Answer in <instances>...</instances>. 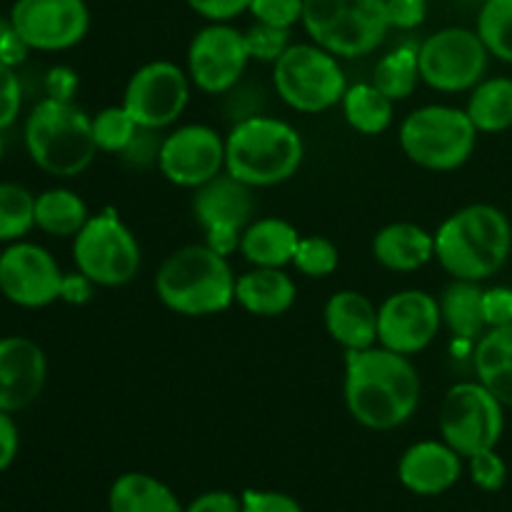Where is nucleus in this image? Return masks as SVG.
<instances>
[{
	"mask_svg": "<svg viewBox=\"0 0 512 512\" xmlns=\"http://www.w3.org/2000/svg\"><path fill=\"white\" fill-rule=\"evenodd\" d=\"M190 100V75L170 60H153L130 75L123 108L140 128L163 130L183 115Z\"/></svg>",
	"mask_w": 512,
	"mask_h": 512,
	"instance_id": "ddd939ff",
	"label": "nucleus"
},
{
	"mask_svg": "<svg viewBox=\"0 0 512 512\" xmlns=\"http://www.w3.org/2000/svg\"><path fill=\"white\" fill-rule=\"evenodd\" d=\"M438 428L445 443L468 460L498 448L505 430V405L480 380L458 383L445 393Z\"/></svg>",
	"mask_w": 512,
	"mask_h": 512,
	"instance_id": "1a4fd4ad",
	"label": "nucleus"
},
{
	"mask_svg": "<svg viewBox=\"0 0 512 512\" xmlns=\"http://www.w3.org/2000/svg\"><path fill=\"white\" fill-rule=\"evenodd\" d=\"M243 512H305L303 505L278 490H243Z\"/></svg>",
	"mask_w": 512,
	"mask_h": 512,
	"instance_id": "ea45409f",
	"label": "nucleus"
},
{
	"mask_svg": "<svg viewBox=\"0 0 512 512\" xmlns=\"http://www.w3.org/2000/svg\"><path fill=\"white\" fill-rule=\"evenodd\" d=\"M0 253H3V248H0Z\"/></svg>",
	"mask_w": 512,
	"mask_h": 512,
	"instance_id": "864d4df0",
	"label": "nucleus"
},
{
	"mask_svg": "<svg viewBox=\"0 0 512 512\" xmlns=\"http://www.w3.org/2000/svg\"><path fill=\"white\" fill-rule=\"evenodd\" d=\"M108 512H185L178 495L148 473H125L110 485Z\"/></svg>",
	"mask_w": 512,
	"mask_h": 512,
	"instance_id": "a878e982",
	"label": "nucleus"
},
{
	"mask_svg": "<svg viewBox=\"0 0 512 512\" xmlns=\"http://www.w3.org/2000/svg\"><path fill=\"white\" fill-rule=\"evenodd\" d=\"M478 380L505 405L512 408V323L488 328L480 335L473 353Z\"/></svg>",
	"mask_w": 512,
	"mask_h": 512,
	"instance_id": "393cba45",
	"label": "nucleus"
},
{
	"mask_svg": "<svg viewBox=\"0 0 512 512\" xmlns=\"http://www.w3.org/2000/svg\"><path fill=\"white\" fill-rule=\"evenodd\" d=\"M468 473L475 488L485 490V493H498L503 490L505 480H508V465L500 458L498 450H483L468 458Z\"/></svg>",
	"mask_w": 512,
	"mask_h": 512,
	"instance_id": "e433bc0d",
	"label": "nucleus"
},
{
	"mask_svg": "<svg viewBox=\"0 0 512 512\" xmlns=\"http://www.w3.org/2000/svg\"><path fill=\"white\" fill-rule=\"evenodd\" d=\"M93 288V280L80 273V270L78 273H68L63 275V285H60V300L68 305H85L93 298Z\"/></svg>",
	"mask_w": 512,
	"mask_h": 512,
	"instance_id": "09e8293b",
	"label": "nucleus"
},
{
	"mask_svg": "<svg viewBox=\"0 0 512 512\" xmlns=\"http://www.w3.org/2000/svg\"><path fill=\"white\" fill-rule=\"evenodd\" d=\"M245 45H248L250 60L275 63V60H278L293 43H290V30L255 23L253 28L245 30Z\"/></svg>",
	"mask_w": 512,
	"mask_h": 512,
	"instance_id": "c9c22d12",
	"label": "nucleus"
},
{
	"mask_svg": "<svg viewBox=\"0 0 512 512\" xmlns=\"http://www.w3.org/2000/svg\"><path fill=\"white\" fill-rule=\"evenodd\" d=\"M280 100L298 113H325L343 100L348 83L338 58L315 43L290 45L273 63Z\"/></svg>",
	"mask_w": 512,
	"mask_h": 512,
	"instance_id": "6e6552de",
	"label": "nucleus"
},
{
	"mask_svg": "<svg viewBox=\"0 0 512 512\" xmlns=\"http://www.w3.org/2000/svg\"><path fill=\"white\" fill-rule=\"evenodd\" d=\"M343 393L355 423L385 433L413 418L423 383L410 355L373 345L365 350H345Z\"/></svg>",
	"mask_w": 512,
	"mask_h": 512,
	"instance_id": "f257e3e1",
	"label": "nucleus"
},
{
	"mask_svg": "<svg viewBox=\"0 0 512 512\" xmlns=\"http://www.w3.org/2000/svg\"><path fill=\"white\" fill-rule=\"evenodd\" d=\"M73 260L100 288H120L140 270V245L113 208L90 215L73 238Z\"/></svg>",
	"mask_w": 512,
	"mask_h": 512,
	"instance_id": "9d476101",
	"label": "nucleus"
},
{
	"mask_svg": "<svg viewBox=\"0 0 512 512\" xmlns=\"http://www.w3.org/2000/svg\"><path fill=\"white\" fill-rule=\"evenodd\" d=\"M400 148L415 165L435 173L463 168L478 145V128L453 105H425L400 125Z\"/></svg>",
	"mask_w": 512,
	"mask_h": 512,
	"instance_id": "0eeeda50",
	"label": "nucleus"
},
{
	"mask_svg": "<svg viewBox=\"0 0 512 512\" xmlns=\"http://www.w3.org/2000/svg\"><path fill=\"white\" fill-rule=\"evenodd\" d=\"M440 315L450 333L465 343H478L480 335L488 330L483 310V288L473 280H453L440 295Z\"/></svg>",
	"mask_w": 512,
	"mask_h": 512,
	"instance_id": "bb28decb",
	"label": "nucleus"
},
{
	"mask_svg": "<svg viewBox=\"0 0 512 512\" xmlns=\"http://www.w3.org/2000/svg\"><path fill=\"white\" fill-rule=\"evenodd\" d=\"M305 145L290 123L268 115L238 120L225 138V173L250 188L280 185L298 173Z\"/></svg>",
	"mask_w": 512,
	"mask_h": 512,
	"instance_id": "20e7f679",
	"label": "nucleus"
},
{
	"mask_svg": "<svg viewBox=\"0 0 512 512\" xmlns=\"http://www.w3.org/2000/svg\"><path fill=\"white\" fill-rule=\"evenodd\" d=\"M463 478V455L445 440H420L398 460V480L405 490L423 498L448 493Z\"/></svg>",
	"mask_w": 512,
	"mask_h": 512,
	"instance_id": "aec40b11",
	"label": "nucleus"
},
{
	"mask_svg": "<svg viewBox=\"0 0 512 512\" xmlns=\"http://www.w3.org/2000/svg\"><path fill=\"white\" fill-rule=\"evenodd\" d=\"M8 20L25 45L40 53L75 48L90 30L85 0H15Z\"/></svg>",
	"mask_w": 512,
	"mask_h": 512,
	"instance_id": "4468645a",
	"label": "nucleus"
},
{
	"mask_svg": "<svg viewBox=\"0 0 512 512\" xmlns=\"http://www.w3.org/2000/svg\"><path fill=\"white\" fill-rule=\"evenodd\" d=\"M63 275L43 245L15 240L0 253V293L20 308H45L60 300Z\"/></svg>",
	"mask_w": 512,
	"mask_h": 512,
	"instance_id": "dca6fc26",
	"label": "nucleus"
},
{
	"mask_svg": "<svg viewBox=\"0 0 512 512\" xmlns=\"http://www.w3.org/2000/svg\"><path fill=\"white\" fill-rule=\"evenodd\" d=\"M305 0H250V10L255 23L273 25V28L290 30L303 23Z\"/></svg>",
	"mask_w": 512,
	"mask_h": 512,
	"instance_id": "4c0bfd02",
	"label": "nucleus"
},
{
	"mask_svg": "<svg viewBox=\"0 0 512 512\" xmlns=\"http://www.w3.org/2000/svg\"><path fill=\"white\" fill-rule=\"evenodd\" d=\"M298 243V230L288 220L260 218L243 230L240 253L255 268H283V265L293 263Z\"/></svg>",
	"mask_w": 512,
	"mask_h": 512,
	"instance_id": "b1692460",
	"label": "nucleus"
},
{
	"mask_svg": "<svg viewBox=\"0 0 512 512\" xmlns=\"http://www.w3.org/2000/svg\"><path fill=\"white\" fill-rule=\"evenodd\" d=\"M188 5L210 23H230L250 10V0H188Z\"/></svg>",
	"mask_w": 512,
	"mask_h": 512,
	"instance_id": "37998d69",
	"label": "nucleus"
},
{
	"mask_svg": "<svg viewBox=\"0 0 512 512\" xmlns=\"http://www.w3.org/2000/svg\"><path fill=\"white\" fill-rule=\"evenodd\" d=\"M440 303L425 290H400L378 308V343L400 355L423 353L440 333Z\"/></svg>",
	"mask_w": 512,
	"mask_h": 512,
	"instance_id": "a211bd4d",
	"label": "nucleus"
},
{
	"mask_svg": "<svg viewBox=\"0 0 512 512\" xmlns=\"http://www.w3.org/2000/svg\"><path fill=\"white\" fill-rule=\"evenodd\" d=\"M160 145H163V138H158V130L150 128H138V133L133 135V140L128 143V148L123 150L125 163L135 165V168H145V165H158Z\"/></svg>",
	"mask_w": 512,
	"mask_h": 512,
	"instance_id": "a19ab883",
	"label": "nucleus"
},
{
	"mask_svg": "<svg viewBox=\"0 0 512 512\" xmlns=\"http://www.w3.org/2000/svg\"><path fill=\"white\" fill-rule=\"evenodd\" d=\"M475 30L493 58L512 65V0H485Z\"/></svg>",
	"mask_w": 512,
	"mask_h": 512,
	"instance_id": "473e14b6",
	"label": "nucleus"
},
{
	"mask_svg": "<svg viewBox=\"0 0 512 512\" xmlns=\"http://www.w3.org/2000/svg\"><path fill=\"white\" fill-rule=\"evenodd\" d=\"M340 105L350 128L363 135H380L393 123V100L380 93L373 83L348 88Z\"/></svg>",
	"mask_w": 512,
	"mask_h": 512,
	"instance_id": "c756f323",
	"label": "nucleus"
},
{
	"mask_svg": "<svg viewBox=\"0 0 512 512\" xmlns=\"http://www.w3.org/2000/svg\"><path fill=\"white\" fill-rule=\"evenodd\" d=\"M298 298L295 280L283 268H255L235 280V300L250 315L278 318Z\"/></svg>",
	"mask_w": 512,
	"mask_h": 512,
	"instance_id": "5701e85b",
	"label": "nucleus"
},
{
	"mask_svg": "<svg viewBox=\"0 0 512 512\" xmlns=\"http://www.w3.org/2000/svg\"><path fill=\"white\" fill-rule=\"evenodd\" d=\"M420 83L418 68V48L413 45H400L390 50L388 55L378 60L373 70V85L390 100H405L413 95Z\"/></svg>",
	"mask_w": 512,
	"mask_h": 512,
	"instance_id": "7c9ffc66",
	"label": "nucleus"
},
{
	"mask_svg": "<svg viewBox=\"0 0 512 512\" xmlns=\"http://www.w3.org/2000/svg\"><path fill=\"white\" fill-rule=\"evenodd\" d=\"M235 275L228 258L208 245H185L163 260L155 275L158 300L185 318L218 315L235 303Z\"/></svg>",
	"mask_w": 512,
	"mask_h": 512,
	"instance_id": "7ed1b4c3",
	"label": "nucleus"
},
{
	"mask_svg": "<svg viewBox=\"0 0 512 512\" xmlns=\"http://www.w3.org/2000/svg\"><path fill=\"white\" fill-rule=\"evenodd\" d=\"M390 28L413 30L428 15V0H385Z\"/></svg>",
	"mask_w": 512,
	"mask_h": 512,
	"instance_id": "79ce46f5",
	"label": "nucleus"
},
{
	"mask_svg": "<svg viewBox=\"0 0 512 512\" xmlns=\"http://www.w3.org/2000/svg\"><path fill=\"white\" fill-rule=\"evenodd\" d=\"M340 263V253L335 248L333 240L323 238V235H310V238H300L298 250L293 255V265L298 273L305 278H328L335 273Z\"/></svg>",
	"mask_w": 512,
	"mask_h": 512,
	"instance_id": "f704fd0d",
	"label": "nucleus"
},
{
	"mask_svg": "<svg viewBox=\"0 0 512 512\" xmlns=\"http://www.w3.org/2000/svg\"><path fill=\"white\" fill-rule=\"evenodd\" d=\"M468 118L478 133H505L512 128V78H483L470 90Z\"/></svg>",
	"mask_w": 512,
	"mask_h": 512,
	"instance_id": "c85d7f7f",
	"label": "nucleus"
},
{
	"mask_svg": "<svg viewBox=\"0 0 512 512\" xmlns=\"http://www.w3.org/2000/svg\"><path fill=\"white\" fill-rule=\"evenodd\" d=\"M28 53L30 48L25 45V40L20 38V35L13 30V25H10V28L5 30L3 40H0V63L15 68V65H20L25 58H28Z\"/></svg>",
	"mask_w": 512,
	"mask_h": 512,
	"instance_id": "8fccbe9b",
	"label": "nucleus"
},
{
	"mask_svg": "<svg viewBox=\"0 0 512 512\" xmlns=\"http://www.w3.org/2000/svg\"><path fill=\"white\" fill-rule=\"evenodd\" d=\"M185 512H243V500L230 490H208L185 505Z\"/></svg>",
	"mask_w": 512,
	"mask_h": 512,
	"instance_id": "a18cd8bd",
	"label": "nucleus"
},
{
	"mask_svg": "<svg viewBox=\"0 0 512 512\" xmlns=\"http://www.w3.org/2000/svg\"><path fill=\"white\" fill-rule=\"evenodd\" d=\"M490 53L478 30L443 28L418 45L420 80L440 93L473 90L488 73Z\"/></svg>",
	"mask_w": 512,
	"mask_h": 512,
	"instance_id": "9b49d317",
	"label": "nucleus"
},
{
	"mask_svg": "<svg viewBox=\"0 0 512 512\" xmlns=\"http://www.w3.org/2000/svg\"><path fill=\"white\" fill-rule=\"evenodd\" d=\"M30 160L55 178H75L93 165L98 145L93 118L73 100L43 98L25 120Z\"/></svg>",
	"mask_w": 512,
	"mask_h": 512,
	"instance_id": "39448f33",
	"label": "nucleus"
},
{
	"mask_svg": "<svg viewBox=\"0 0 512 512\" xmlns=\"http://www.w3.org/2000/svg\"><path fill=\"white\" fill-rule=\"evenodd\" d=\"M250 63L245 33L228 23H210L195 33L188 48L190 83L208 95L230 93Z\"/></svg>",
	"mask_w": 512,
	"mask_h": 512,
	"instance_id": "2eb2a0df",
	"label": "nucleus"
},
{
	"mask_svg": "<svg viewBox=\"0 0 512 512\" xmlns=\"http://www.w3.org/2000/svg\"><path fill=\"white\" fill-rule=\"evenodd\" d=\"M253 213V188L230 173L215 175L213 180L195 188L193 215L205 230V245L225 258L240 250V238L253 223Z\"/></svg>",
	"mask_w": 512,
	"mask_h": 512,
	"instance_id": "f8f14e48",
	"label": "nucleus"
},
{
	"mask_svg": "<svg viewBox=\"0 0 512 512\" xmlns=\"http://www.w3.org/2000/svg\"><path fill=\"white\" fill-rule=\"evenodd\" d=\"M10 28V20H0V40H3V35H5V30Z\"/></svg>",
	"mask_w": 512,
	"mask_h": 512,
	"instance_id": "3c124183",
	"label": "nucleus"
},
{
	"mask_svg": "<svg viewBox=\"0 0 512 512\" xmlns=\"http://www.w3.org/2000/svg\"><path fill=\"white\" fill-rule=\"evenodd\" d=\"M483 310L488 328H500V325L512 323V290L503 288H490L483 290Z\"/></svg>",
	"mask_w": 512,
	"mask_h": 512,
	"instance_id": "c03bdc74",
	"label": "nucleus"
},
{
	"mask_svg": "<svg viewBox=\"0 0 512 512\" xmlns=\"http://www.w3.org/2000/svg\"><path fill=\"white\" fill-rule=\"evenodd\" d=\"M0 158H3V138H0Z\"/></svg>",
	"mask_w": 512,
	"mask_h": 512,
	"instance_id": "603ef678",
	"label": "nucleus"
},
{
	"mask_svg": "<svg viewBox=\"0 0 512 512\" xmlns=\"http://www.w3.org/2000/svg\"><path fill=\"white\" fill-rule=\"evenodd\" d=\"M48 380V358L23 335L0 338V410L18 413L33 405Z\"/></svg>",
	"mask_w": 512,
	"mask_h": 512,
	"instance_id": "6ab92c4d",
	"label": "nucleus"
},
{
	"mask_svg": "<svg viewBox=\"0 0 512 512\" xmlns=\"http://www.w3.org/2000/svg\"><path fill=\"white\" fill-rule=\"evenodd\" d=\"M35 228V195L18 183H0V243L23 240Z\"/></svg>",
	"mask_w": 512,
	"mask_h": 512,
	"instance_id": "2f4dec72",
	"label": "nucleus"
},
{
	"mask_svg": "<svg viewBox=\"0 0 512 512\" xmlns=\"http://www.w3.org/2000/svg\"><path fill=\"white\" fill-rule=\"evenodd\" d=\"M140 125L135 123L133 115L123 108V105H110L103 108L93 118V135L98 150L105 153H123L128 148V143L133 140V135L138 133Z\"/></svg>",
	"mask_w": 512,
	"mask_h": 512,
	"instance_id": "72a5a7b5",
	"label": "nucleus"
},
{
	"mask_svg": "<svg viewBox=\"0 0 512 512\" xmlns=\"http://www.w3.org/2000/svg\"><path fill=\"white\" fill-rule=\"evenodd\" d=\"M373 258L393 273H413L435 258V238L415 223L385 225L373 238Z\"/></svg>",
	"mask_w": 512,
	"mask_h": 512,
	"instance_id": "4be33fe9",
	"label": "nucleus"
},
{
	"mask_svg": "<svg viewBox=\"0 0 512 512\" xmlns=\"http://www.w3.org/2000/svg\"><path fill=\"white\" fill-rule=\"evenodd\" d=\"M325 330L345 350H365L378 343V308L358 290H338L325 303Z\"/></svg>",
	"mask_w": 512,
	"mask_h": 512,
	"instance_id": "412c9836",
	"label": "nucleus"
},
{
	"mask_svg": "<svg viewBox=\"0 0 512 512\" xmlns=\"http://www.w3.org/2000/svg\"><path fill=\"white\" fill-rule=\"evenodd\" d=\"M435 260L455 280L493 278L508 263L512 225L508 215L488 203L465 205L433 233Z\"/></svg>",
	"mask_w": 512,
	"mask_h": 512,
	"instance_id": "f03ea898",
	"label": "nucleus"
},
{
	"mask_svg": "<svg viewBox=\"0 0 512 512\" xmlns=\"http://www.w3.org/2000/svg\"><path fill=\"white\" fill-rule=\"evenodd\" d=\"M85 200L68 188H50L35 195V228L55 238H75L88 223Z\"/></svg>",
	"mask_w": 512,
	"mask_h": 512,
	"instance_id": "cd10ccee",
	"label": "nucleus"
},
{
	"mask_svg": "<svg viewBox=\"0 0 512 512\" xmlns=\"http://www.w3.org/2000/svg\"><path fill=\"white\" fill-rule=\"evenodd\" d=\"M23 108V85L10 65L0 63V130L10 128Z\"/></svg>",
	"mask_w": 512,
	"mask_h": 512,
	"instance_id": "58836bf2",
	"label": "nucleus"
},
{
	"mask_svg": "<svg viewBox=\"0 0 512 512\" xmlns=\"http://www.w3.org/2000/svg\"><path fill=\"white\" fill-rule=\"evenodd\" d=\"M158 168L178 188H200L225 170V140L208 125H183L163 138Z\"/></svg>",
	"mask_w": 512,
	"mask_h": 512,
	"instance_id": "f3484780",
	"label": "nucleus"
},
{
	"mask_svg": "<svg viewBox=\"0 0 512 512\" xmlns=\"http://www.w3.org/2000/svg\"><path fill=\"white\" fill-rule=\"evenodd\" d=\"M303 28L335 58H363L383 45L390 30L385 0H305Z\"/></svg>",
	"mask_w": 512,
	"mask_h": 512,
	"instance_id": "423d86ee",
	"label": "nucleus"
},
{
	"mask_svg": "<svg viewBox=\"0 0 512 512\" xmlns=\"http://www.w3.org/2000/svg\"><path fill=\"white\" fill-rule=\"evenodd\" d=\"M20 450V433L18 425H15L13 413H5L0 410V473L10 468L18 458Z\"/></svg>",
	"mask_w": 512,
	"mask_h": 512,
	"instance_id": "49530a36",
	"label": "nucleus"
},
{
	"mask_svg": "<svg viewBox=\"0 0 512 512\" xmlns=\"http://www.w3.org/2000/svg\"><path fill=\"white\" fill-rule=\"evenodd\" d=\"M45 90H48V98L55 100H73L75 90H78V75L75 70L58 65V68H50L45 75Z\"/></svg>",
	"mask_w": 512,
	"mask_h": 512,
	"instance_id": "de8ad7c7",
	"label": "nucleus"
}]
</instances>
